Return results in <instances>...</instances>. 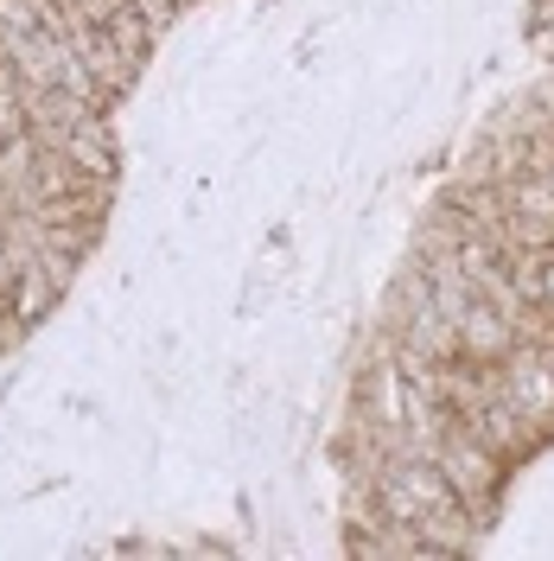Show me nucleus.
<instances>
[{
  "instance_id": "nucleus-1",
  "label": "nucleus",
  "mask_w": 554,
  "mask_h": 561,
  "mask_svg": "<svg viewBox=\"0 0 554 561\" xmlns=\"http://www.w3.org/2000/svg\"><path fill=\"white\" fill-rule=\"evenodd\" d=\"M434 466H440V479L452 485V497H459V511L472 517V524H485L490 504H497V491H504V459L490 454L485 440L465 427V421H452L447 434H440V447H434Z\"/></svg>"
},
{
  "instance_id": "nucleus-2",
  "label": "nucleus",
  "mask_w": 554,
  "mask_h": 561,
  "mask_svg": "<svg viewBox=\"0 0 554 561\" xmlns=\"http://www.w3.org/2000/svg\"><path fill=\"white\" fill-rule=\"evenodd\" d=\"M497 389H504L529 421H542L554 434V357H549V345L517 339V345L497 357Z\"/></svg>"
},
{
  "instance_id": "nucleus-3",
  "label": "nucleus",
  "mask_w": 554,
  "mask_h": 561,
  "mask_svg": "<svg viewBox=\"0 0 554 561\" xmlns=\"http://www.w3.org/2000/svg\"><path fill=\"white\" fill-rule=\"evenodd\" d=\"M452 421H465V427H472V434L485 440L490 454L504 459V466H517V459H529L535 447H542V440H549V427L522 415V409L510 402V396H504V389H490V396L478 402V409H465V415H452Z\"/></svg>"
},
{
  "instance_id": "nucleus-4",
  "label": "nucleus",
  "mask_w": 554,
  "mask_h": 561,
  "mask_svg": "<svg viewBox=\"0 0 554 561\" xmlns=\"http://www.w3.org/2000/svg\"><path fill=\"white\" fill-rule=\"evenodd\" d=\"M517 345V319L504 313V307H490V300H472L465 313H459V357H504V351Z\"/></svg>"
},
{
  "instance_id": "nucleus-5",
  "label": "nucleus",
  "mask_w": 554,
  "mask_h": 561,
  "mask_svg": "<svg viewBox=\"0 0 554 561\" xmlns=\"http://www.w3.org/2000/svg\"><path fill=\"white\" fill-rule=\"evenodd\" d=\"M173 7H178V0H173Z\"/></svg>"
}]
</instances>
